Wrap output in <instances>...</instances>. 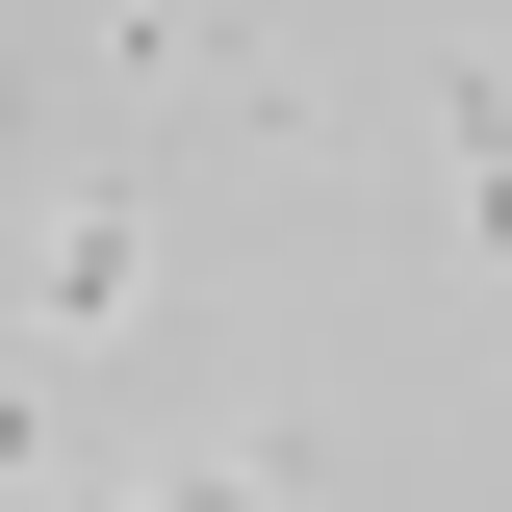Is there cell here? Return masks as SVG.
<instances>
[{
    "label": "cell",
    "instance_id": "6da1fadb",
    "mask_svg": "<svg viewBox=\"0 0 512 512\" xmlns=\"http://www.w3.org/2000/svg\"><path fill=\"white\" fill-rule=\"evenodd\" d=\"M128 256H154V205L77 180V205H52V256H26V333H128Z\"/></svg>",
    "mask_w": 512,
    "mask_h": 512
},
{
    "label": "cell",
    "instance_id": "7a4b0ae2",
    "mask_svg": "<svg viewBox=\"0 0 512 512\" xmlns=\"http://www.w3.org/2000/svg\"><path fill=\"white\" fill-rule=\"evenodd\" d=\"M436 180H461V256H512V77H461V154Z\"/></svg>",
    "mask_w": 512,
    "mask_h": 512
},
{
    "label": "cell",
    "instance_id": "3957f363",
    "mask_svg": "<svg viewBox=\"0 0 512 512\" xmlns=\"http://www.w3.org/2000/svg\"><path fill=\"white\" fill-rule=\"evenodd\" d=\"M128 512H282V461H154Z\"/></svg>",
    "mask_w": 512,
    "mask_h": 512
}]
</instances>
